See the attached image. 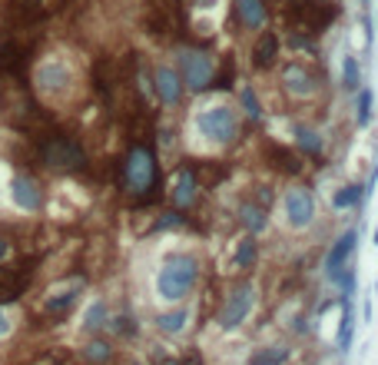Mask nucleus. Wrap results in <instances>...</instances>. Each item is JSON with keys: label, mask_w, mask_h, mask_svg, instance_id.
Returning <instances> with one entry per match:
<instances>
[{"label": "nucleus", "mask_w": 378, "mask_h": 365, "mask_svg": "<svg viewBox=\"0 0 378 365\" xmlns=\"http://www.w3.org/2000/svg\"><path fill=\"white\" fill-rule=\"evenodd\" d=\"M196 190H199V182H196L193 166H183V170L176 173V182H173V206H176V209H186V206H193Z\"/></svg>", "instance_id": "obj_14"}, {"label": "nucleus", "mask_w": 378, "mask_h": 365, "mask_svg": "<svg viewBox=\"0 0 378 365\" xmlns=\"http://www.w3.org/2000/svg\"><path fill=\"white\" fill-rule=\"evenodd\" d=\"M355 243H358V233L355 229H348V233H342V236L332 243V249H329V256H325V276L329 279H338V272L352 262V253H355Z\"/></svg>", "instance_id": "obj_9"}, {"label": "nucleus", "mask_w": 378, "mask_h": 365, "mask_svg": "<svg viewBox=\"0 0 378 365\" xmlns=\"http://www.w3.org/2000/svg\"><path fill=\"white\" fill-rule=\"evenodd\" d=\"M76 296H80V289H76V286H70V289H64V292H54V296H47L44 315H50V319H64L66 312L73 309Z\"/></svg>", "instance_id": "obj_16"}, {"label": "nucleus", "mask_w": 378, "mask_h": 365, "mask_svg": "<svg viewBox=\"0 0 378 365\" xmlns=\"http://www.w3.org/2000/svg\"><path fill=\"white\" fill-rule=\"evenodd\" d=\"M299 146H302L305 156H312V160H319L322 156V137L315 133V129H299Z\"/></svg>", "instance_id": "obj_25"}, {"label": "nucleus", "mask_w": 378, "mask_h": 365, "mask_svg": "<svg viewBox=\"0 0 378 365\" xmlns=\"http://www.w3.org/2000/svg\"><path fill=\"white\" fill-rule=\"evenodd\" d=\"M196 279H199V259L193 253H176L163 262L160 276H156V292L166 302H179L193 292Z\"/></svg>", "instance_id": "obj_2"}, {"label": "nucleus", "mask_w": 378, "mask_h": 365, "mask_svg": "<svg viewBox=\"0 0 378 365\" xmlns=\"http://www.w3.org/2000/svg\"><path fill=\"white\" fill-rule=\"evenodd\" d=\"M289 349L285 345H266V349H259V352L249 355V365H285L289 362Z\"/></svg>", "instance_id": "obj_22"}, {"label": "nucleus", "mask_w": 378, "mask_h": 365, "mask_svg": "<svg viewBox=\"0 0 378 365\" xmlns=\"http://www.w3.org/2000/svg\"><path fill=\"white\" fill-rule=\"evenodd\" d=\"M156 325H160V332H166V335L183 332V325H186V312H183V309H176V312H163L160 319H156Z\"/></svg>", "instance_id": "obj_24"}, {"label": "nucleus", "mask_w": 378, "mask_h": 365, "mask_svg": "<svg viewBox=\"0 0 378 365\" xmlns=\"http://www.w3.org/2000/svg\"><path fill=\"white\" fill-rule=\"evenodd\" d=\"M40 160L54 170H83L87 166V150L64 133H50L40 140Z\"/></svg>", "instance_id": "obj_3"}, {"label": "nucleus", "mask_w": 378, "mask_h": 365, "mask_svg": "<svg viewBox=\"0 0 378 365\" xmlns=\"http://www.w3.org/2000/svg\"><path fill=\"white\" fill-rule=\"evenodd\" d=\"M11 193H13V203L20 206V209H40L44 206V193H40V186L30 180V176H17L11 186Z\"/></svg>", "instance_id": "obj_12"}, {"label": "nucleus", "mask_w": 378, "mask_h": 365, "mask_svg": "<svg viewBox=\"0 0 378 365\" xmlns=\"http://www.w3.org/2000/svg\"><path fill=\"white\" fill-rule=\"evenodd\" d=\"M196 127L203 129L209 140L216 143H232L239 133V117L232 107H209L196 117Z\"/></svg>", "instance_id": "obj_5"}, {"label": "nucleus", "mask_w": 378, "mask_h": 365, "mask_svg": "<svg viewBox=\"0 0 378 365\" xmlns=\"http://www.w3.org/2000/svg\"><path fill=\"white\" fill-rule=\"evenodd\" d=\"M7 332H11V323H7V315L0 312V335H7Z\"/></svg>", "instance_id": "obj_34"}, {"label": "nucleus", "mask_w": 378, "mask_h": 365, "mask_svg": "<svg viewBox=\"0 0 378 365\" xmlns=\"http://www.w3.org/2000/svg\"><path fill=\"white\" fill-rule=\"evenodd\" d=\"M239 223L246 226L252 236H256V233H262V229L269 226L266 206H262V203H242V206H239Z\"/></svg>", "instance_id": "obj_18"}, {"label": "nucleus", "mask_w": 378, "mask_h": 365, "mask_svg": "<svg viewBox=\"0 0 378 365\" xmlns=\"http://www.w3.org/2000/svg\"><path fill=\"white\" fill-rule=\"evenodd\" d=\"M179 76H183V86L189 90H209L213 83V76H216V64H213V57L209 54H199V50H186L179 57Z\"/></svg>", "instance_id": "obj_6"}, {"label": "nucleus", "mask_w": 378, "mask_h": 365, "mask_svg": "<svg viewBox=\"0 0 378 365\" xmlns=\"http://www.w3.org/2000/svg\"><path fill=\"white\" fill-rule=\"evenodd\" d=\"M153 90H156V97H160L163 107H176L179 100H183V76H179V70H173V66H160L156 70V80H153Z\"/></svg>", "instance_id": "obj_10"}, {"label": "nucleus", "mask_w": 378, "mask_h": 365, "mask_svg": "<svg viewBox=\"0 0 378 365\" xmlns=\"http://www.w3.org/2000/svg\"><path fill=\"white\" fill-rule=\"evenodd\" d=\"M239 100H242V110H246L249 120H262V103L252 86H242V90H239Z\"/></svg>", "instance_id": "obj_28"}, {"label": "nucleus", "mask_w": 378, "mask_h": 365, "mask_svg": "<svg viewBox=\"0 0 378 365\" xmlns=\"http://www.w3.org/2000/svg\"><path fill=\"white\" fill-rule=\"evenodd\" d=\"M183 365H203V355H199V352H189L183 359Z\"/></svg>", "instance_id": "obj_33"}, {"label": "nucleus", "mask_w": 378, "mask_h": 365, "mask_svg": "<svg viewBox=\"0 0 378 365\" xmlns=\"http://www.w3.org/2000/svg\"><path fill=\"white\" fill-rule=\"evenodd\" d=\"M7 256V243H4V239H0V259Z\"/></svg>", "instance_id": "obj_35"}, {"label": "nucleus", "mask_w": 378, "mask_h": 365, "mask_svg": "<svg viewBox=\"0 0 378 365\" xmlns=\"http://www.w3.org/2000/svg\"><path fill=\"white\" fill-rule=\"evenodd\" d=\"M342 83H345V90H352V93L362 86V70H358L355 57H345V64H342Z\"/></svg>", "instance_id": "obj_27"}, {"label": "nucleus", "mask_w": 378, "mask_h": 365, "mask_svg": "<svg viewBox=\"0 0 378 365\" xmlns=\"http://www.w3.org/2000/svg\"><path fill=\"white\" fill-rule=\"evenodd\" d=\"M276 60H279V33L266 30L259 40H256V47H252V66H256V70H269Z\"/></svg>", "instance_id": "obj_13"}, {"label": "nucleus", "mask_w": 378, "mask_h": 365, "mask_svg": "<svg viewBox=\"0 0 378 365\" xmlns=\"http://www.w3.org/2000/svg\"><path fill=\"white\" fill-rule=\"evenodd\" d=\"M362 4H368V0H362Z\"/></svg>", "instance_id": "obj_38"}, {"label": "nucleus", "mask_w": 378, "mask_h": 365, "mask_svg": "<svg viewBox=\"0 0 378 365\" xmlns=\"http://www.w3.org/2000/svg\"><path fill=\"white\" fill-rule=\"evenodd\" d=\"M352 332H355V312H352V302L348 296L342 299V329H338V352H348L352 349Z\"/></svg>", "instance_id": "obj_21"}, {"label": "nucleus", "mask_w": 378, "mask_h": 365, "mask_svg": "<svg viewBox=\"0 0 378 365\" xmlns=\"http://www.w3.org/2000/svg\"><path fill=\"white\" fill-rule=\"evenodd\" d=\"M285 13L292 17L295 30H309V33H322L329 23L335 21V7L329 0H289Z\"/></svg>", "instance_id": "obj_4"}, {"label": "nucleus", "mask_w": 378, "mask_h": 365, "mask_svg": "<svg viewBox=\"0 0 378 365\" xmlns=\"http://www.w3.org/2000/svg\"><path fill=\"white\" fill-rule=\"evenodd\" d=\"M103 323H107V302H93L90 312H87V329L90 332H97Z\"/></svg>", "instance_id": "obj_31"}, {"label": "nucleus", "mask_w": 378, "mask_h": 365, "mask_svg": "<svg viewBox=\"0 0 378 365\" xmlns=\"http://www.w3.org/2000/svg\"><path fill=\"white\" fill-rule=\"evenodd\" d=\"M37 83L44 86V90H64L70 83V70L64 64H44L37 70Z\"/></svg>", "instance_id": "obj_19"}, {"label": "nucleus", "mask_w": 378, "mask_h": 365, "mask_svg": "<svg viewBox=\"0 0 378 365\" xmlns=\"http://www.w3.org/2000/svg\"><path fill=\"white\" fill-rule=\"evenodd\" d=\"M113 329H117L119 335H133V332H136V325H133L130 315H117V319H113Z\"/></svg>", "instance_id": "obj_32"}, {"label": "nucleus", "mask_w": 378, "mask_h": 365, "mask_svg": "<svg viewBox=\"0 0 378 365\" xmlns=\"http://www.w3.org/2000/svg\"><path fill=\"white\" fill-rule=\"evenodd\" d=\"M375 246H378V226H375Z\"/></svg>", "instance_id": "obj_36"}, {"label": "nucleus", "mask_w": 378, "mask_h": 365, "mask_svg": "<svg viewBox=\"0 0 378 365\" xmlns=\"http://www.w3.org/2000/svg\"><path fill=\"white\" fill-rule=\"evenodd\" d=\"M123 186L130 190L136 199L143 203H153L160 196V163H156V153L153 146H133L126 153V163H123Z\"/></svg>", "instance_id": "obj_1"}, {"label": "nucleus", "mask_w": 378, "mask_h": 365, "mask_svg": "<svg viewBox=\"0 0 378 365\" xmlns=\"http://www.w3.org/2000/svg\"><path fill=\"white\" fill-rule=\"evenodd\" d=\"M285 219L292 229H305L315 219V196L305 186H292L285 193Z\"/></svg>", "instance_id": "obj_8"}, {"label": "nucleus", "mask_w": 378, "mask_h": 365, "mask_svg": "<svg viewBox=\"0 0 378 365\" xmlns=\"http://www.w3.org/2000/svg\"><path fill=\"white\" fill-rule=\"evenodd\" d=\"M375 23H378V13H375Z\"/></svg>", "instance_id": "obj_37"}, {"label": "nucleus", "mask_w": 378, "mask_h": 365, "mask_svg": "<svg viewBox=\"0 0 378 365\" xmlns=\"http://www.w3.org/2000/svg\"><path fill=\"white\" fill-rule=\"evenodd\" d=\"M256 256H259V246H256V236L249 233V236L239 243V249H236V269H239V272L252 269V266H256Z\"/></svg>", "instance_id": "obj_23"}, {"label": "nucleus", "mask_w": 378, "mask_h": 365, "mask_svg": "<svg viewBox=\"0 0 378 365\" xmlns=\"http://www.w3.org/2000/svg\"><path fill=\"white\" fill-rule=\"evenodd\" d=\"M236 13H239V23L249 27V30H259L266 23V4L262 0H236Z\"/></svg>", "instance_id": "obj_17"}, {"label": "nucleus", "mask_w": 378, "mask_h": 365, "mask_svg": "<svg viewBox=\"0 0 378 365\" xmlns=\"http://www.w3.org/2000/svg\"><path fill=\"white\" fill-rule=\"evenodd\" d=\"M362 196H365V186H358V182H352V186H345L342 193H335V209H348V206H358L362 203Z\"/></svg>", "instance_id": "obj_26"}, {"label": "nucleus", "mask_w": 378, "mask_h": 365, "mask_svg": "<svg viewBox=\"0 0 378 365\" xmlns=\"http://www.w3.org/2000/svg\"><path fill=\"white\" fill-rule=\"evenodd\" d=\"M358 110H355V120L358 127H368V120H372V90L368 86H358Z\"/></svg>", "instance_id": "obj_29"}, {"label": "nucleus", "mask_w": 378, "mask_h": 365, "mask_svg": "<svg viewBox=\"0 0 378 365\" xmlns=\"http://www.w3.org/2000/svg\"><path fill=\"white\" fill-rule=\"evenodd\" d=\"M269 160H272V170L279 173H289V176L302 173V160L292 150H285V146H269Z\"/></svg>", "instance_id": "obj_20"}, {"label": "nucleus", "mask_w": 378, "mask_h": 365, "mask_svg": "<svg viewBox=\"0 0 378 365\" xmlns=\"http://www.w3.org/2000/svg\"><path fill=\"white\" fill-rule=\"evenodd\" d=\"M252 302H256V289L252 286H239V289H232L226 296V302H223V309H219V325L223 329H239V325L246 323L249 309H252Z\"/></svg>", "instance_id": "obj_7"}, {"label": "nucleus", "mask_w": 378, "mask_h": 365, "mask_svg": "<svg viewBox=\"0 0 378 365\" xmlns=\"http://www.w3.org/2000/svg\"><path fill=\"white\" fill-rule=\"evenodd\" d=\"M110 355H113V349H110L107 342H103V339H93V342L87 345V359L90 362H97V365H103L110 359Z\"/></svg>", "instance_id": "obj_30"}, {"label": "nucleus", "mask_w": 378, "mask_h": 365, "mask_svg": "<svg viewBox=\"0 0 378 365\" xmlns=\"http://www.w3.org/2000/svg\"><path fill=\"white\" fill-rule=\"evenodd\" d=\"M282 83L295 97H312L315 93V76L305 70L302 64H285L282 66Z\"/></svg>", "instance_id": "obj_11"}, {"label": "nucleus", "mask_w": 378, "mask_h": 365, "mask_svg": "<svg viewBox=\"0 0 378 365\" xmlns=\"http://www.w3.org/2000/svg\"><path fill=\"white\" fill-rule=\"evenodd\" d=\"M27 66V50L17 40H4L0 43V74L17 76Z\"/></svg>", "instance_id": "obj_15"}]
</instances>
